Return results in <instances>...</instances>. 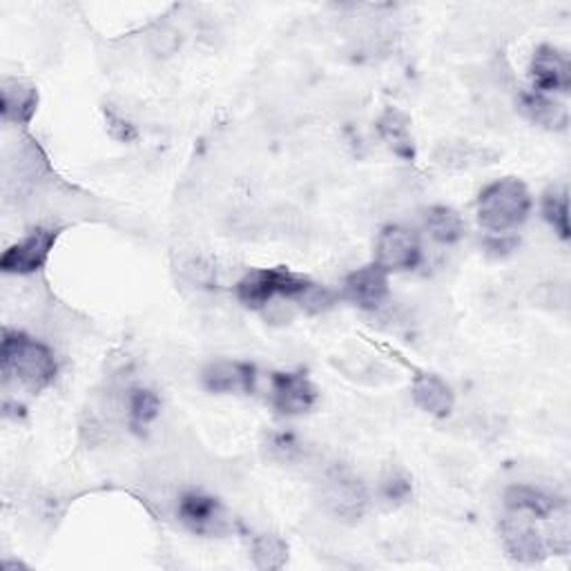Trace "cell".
<instances>
[{"label": "cell", "mask_w": 571, "mask_h": 571, "mask_svg": "<svg viewBox=\"0 0 571 571\" xmlns=\"http://www.w3.org/2000/svg\"><path fill=\"white\" fill-rule=\"evenodd\" d=\"M57 237H59L57 230L36 228L25 239H21L19 243L10 246L3 252L0 269L12 275H29V273L40 271L47 264L49 252L57 243Z\"/></svg>", "instance_id": "cell-5"}, {"label": "cell", "mask_w": 571, "mask_h": 571, "mask_svg": "<svg viewBox=\"0 0 571 571\" xmlns=\"http://www.w3.org/2000/svg\"><path fill=\"white\" fill-rule=\"evenodd\" d=\"M313 288H316L313 282L286 269H262L248 273L237 284V297L248 308H264L275 297H286V299L308 297V293Z\"/></svg>", "instance_id": "cell-3"}, {"label": "cell", "mask_w": 571, "mask_h": 571, "mask_svg": "<svg viewBox=\"0 0 571 571\" xmlns=\"http://www.w3.org/2000/svg\"><path fill=\"white\" fill-rule=\"evenodd\" d=\"M318 391L304 373H275L273 376V404L284 415H299L313 408Z\"/></svg>", "instance_id": "cell-10"}, {"label": "cell", "mask_w": 571, "mask_h": 571, "mask_svg": "<svg viewBox=\"0 0 571 571\" xmlns=\"http://www.w3.org/2000/svg\"><path fill=\"white\" fill-rule=\"evenodd\" d=\"M413 402L418 404L429 415L436 418H444L453 408V391L451 386L433 373H420L413 380Z\"/></svg>", "instance_id": "cell-15"}, {"label": "cell", "mask_w": 571, "mask_h": 571, "mask_svg": "<svg viewBox=\"0 0 571 571\" xmlns=\"http://www.w3.org/2000/svg\"><path fill=\"white\" fill-rule=\"evenodd\" d=\"M425 226L429 235L440 243H455L464 237V219L449 205H433L425 215Z\"/></svg>", "instance_id": "cell-17"}, {"label": "cell", "mask_w": 571, "mask_h": 571, "mask_svg": "<svg viewBox=\"0 0 571 571\" xmlns=\"http://www.w3.org/2000/svg\"><path fill=\"white\" fill-rule=\"evenodd\" d=\"M286 543L277 536H259L252 543V560L259 569H279L286 562Z\"/></svg>", "instance_id": "cell-21"}, {"label": "cell", "mask_w": 571, "mask_h": 571, "mask_svg": "<svg viewBox=\"0 0 571 571\" xmlns=\"http://www.w3.org/2000/svg\"><path fill=\"white\" fill-rule=\"evenodd\" d=\"M271 451L282 462H293L301 455V447L290 436H273Z\"/></svg>", "instance_id": "cell-23"}, {"label": "cell", "mask_w": 571, "mask_h": 571, "mask_svg": "<svg viewBox=\"0 0 571 571\" xmlns=\"http://www.w3.org/2000/svg\"><path fill=\"white\" fill-rule=\"evenodd\" d=\"M382 498L389 502V504H402L411 498L413 493V487H411V478L402 472V469H389L382 478Z\"/></svg>", "instance_id": "cell-22"}, {"label": "cell", "mask_w": 571, "mask_h": 571, "mask_svg": "<svg viewBox=\"0 0 571 571\" xmlns=\"http://www.w3.org/2000/svg\"><path fill=\"white\" fill-rule=\"evenodd\" d=\"M344 295L348 301L365 310H376L389 295V273L378 264L357 269L344 282Z\"/></svg>", "instance_id": "cell-9"}, {"label": "cell", "mask_w": 571, "mask_h": 571, "mask_svg": "<svg viewBox=\"0 0 571 571\" xmlns=\"http://www.w3.org/2000/svg\"><path fill=\"white\" fill-rule=\"evenodd\" d=\"M532 211V197L521 179H500L483 190L478 199V222L496 235L521 226Z\"/></svg>", "instance_id": "cell-2"}, {"label": "cell", "mask_w": 571, "mask_h": 571, "mask_svg": "<svg viewBox=\"0 0 571 571\" xmlns=\"http://www.w3.org/2000/svg\"><path fill=\"white\" fill-rule=\"evenodd\" d=\"M502 543L509 556L518 562H538L547 554V545L540 532L530 523V518L515 513L502 521Z\"/></svg>", "instance_id": "cell-8"}, {"label": "cell", "mask_w": 571, "mask_h": 571, "mask_svg": "<svg viewBox=\"0 0 571 571\" xmlns=\"http://www.w3.org/2000/svg\"><path fill=\"white\" fill-rule=\"evenodd\" d=\"M504 502L513 513H527L532 518H551L556 515L564 502L536 485H513L504 493Z\"/></svg>", "instance_id": "cell-13"}, {"label": "cell", "mask_w": 571, "mask_h": 571, "mask_svg": "<svg viewBox=\"0 0 571 571\" xmlns=\"http://www.w3.org/2000/svg\"><path fill=\"white\" fill-rule=\"evenodd\" d=\"M322 498L329 511L342 518V521H359L369 504L365 485L346 472H333L326 476Z\"/></svg>", "instance_id": "cell-6"}, {"label": "cell", "mask_w": 571, "mask_h": 571, "mask_svg": "<svg viewBox=\"0 0 571 571\" xmlns=\"http://www.w3.org/2000/svg\"><path fill=\"white\" fill-rule=\"evenodd\" d=\"M423 259L418 235L406 226H386L376 241V262L386 273L413 271Z\"/></svg>", "instance_id": "cell-4"}, {"label": "cell", "mask_w": 571, "mask_h": 571, "mask_svg": "<svg viewBox=\"0 0 571 571\" xmlns=\"http://www.w3.org/2000/svg\"><path fill=\"white\" fill-rule=\"evenodd\" d=\"M38 106V92L34 85L23 83L19 79H3L0 85V112L8 123H29Z\"/></svg>", "instance_id": "cell-12"}, {"label": "cell", "mask_w": 571, "mask_h": 571, "mask_svg": "<svg viewBox=\"0 0 571 571\" xmlns=\"http://www.w3.org/2000/svg\"><path fill=\"white\" fill-rule=\"evenodd\" d=\"M162 402L147 389H132L128 395V415L132 427H147L159 415Z\"/></svg>", "instance_id": "cell-20"}, {"label": "cell", "mask_w": 571, "mask_h": 571, "mask_svg": "<svg viewBox=\"0 0 571 571\" xmlns=\"http://www.w3.org/2000/svg\"><path fill=\"white\" fill-rule=\"evenodd\" d=\"M530 72L540 92H567L571 85L569 59L551 45L536 49Z\"/></svg>", "instance_id": "cell-11"}, {"label": "cell", "mask_w": 571, "mask_h": 571, "mask_svg": "<svg viewBox=\"0 0 571 571\" xmlns=\"http://www.w3.org/2000/svg\"><path fill=\"white\" fill-rule=\"evenodd\" d=\"M523 112L536 123L547 130H564L569 123V115L562 103L547 98L543 92H525L521 94Z\"/></svg>", "instance_id": "cell-16"}, {"label": "cell", "mask_w": 571, "mask_h": 571, "mask_svg": "<svg viewBox=\"0 0 571 571\" xmlns=\"http://www.w3.org/2000/svg\"><path fill=\"white\" fill-rule=\"evenodd\" d=\"M3 376L16 380L29 391H43L57 378V359L43 342L19 331H5L3 337Z\"/></svg>", "instance_id": "cell-1"}, {"label": "cell", "mask_w": 571, "mask_h": 571, "mask_svg": "<svg viewBox=\"0 0 571 571\" xmlns=\"http://www.w3.org/2000/svg\"><path fill=\"white\" fill-rule=\"evenodd\" d=\"M203 382L213 393H250L254 389V369L241 361H215L205 369Z\"/></svg>", "instance_id": "cell-14"}, {"label": "cell", "mask_w": 571, "mask_h": 571, "mask_svg": "<svg viewBox=\"0 0 571 571\" xmlns=\"http://www.w3.org/2000/svg\"><path fill=\"white\" fill-rule=\"evenodd\" d=\"M382 139L389 143V147L402 159H413L415 147L413 136L408 130V119L397 110H386L378 123Z\"/></svg>", "instance_id": "cell-18"}, {"label": "cell", "mask_w": 571, "mask_h": 571, "mask_svg": "<svg viewBox=\"0 0 571 571\" xmlns=\"http://www.w3.org/2000/svg\"><path fill=\"white\" fill-rule=\"evenodd\" d=\"M543 217L560 239H569V192L564 186H551L543 194Z\"/></svg>", "instance_id": "cell-19"}, {"label": "cell", "mask_w": 571, "mask_h": 571, "mask_svg": "<svg viewBox=\"0 0 571 571\" xmlns=\"http://www.w3.org/2000/svg\"><path fill=\"white\" fill-rule=\"evenodd\" d=\"M179 521L194 534L215 536L228 530V515L224 507L205 493H186L179 500Z\"/></svg>", "instance_id": "cell-7"}]
</instances>
